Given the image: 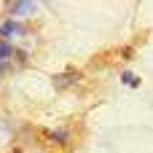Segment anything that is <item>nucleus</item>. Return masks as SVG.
<instances>
[{"label": "nucleus", "mask_w": 153, "mask_h": 153, "mask_svg": "<svg viewBox=\"0 0 153 153\" xmlns=\"http://www.w3.org/2000/svg\"><path fill=\"white\" fill-rule=\"evenodd\" d=\"M48 140H54V143H67V132H65V129H59V132H48Z\"/></svg>", "instance_id": "3"}, {"label": "nucleus", "mask_w": 153, "mask_h": 153, "mask_svg": "<svg viewBox=\"0 0 153 153\" xmlns=\"http://www.w3.org/2000/svg\"><path fill=\"white\" fill-rule=\"evenodd\" d=\"M11 54H13V46H11L8 40H0V62H3V59H8Z\"/></svg>", "instance_id": "2"}, {"label": "nucleus", "mask_w": 153, "mask_h": 153, "mask_svg": "<svg viewBox=\"0 0 153 153\" xmlns=\"http://www.w3.org/2000/svg\"><path fill=\"white\" fill-rule=\"evenodd\" d=\"M11 11L13 13H27V11H32V3H13Z\"/></svg>", "instance_id": "4"}, {"label": "nucleus", "mask_w": 153, "mask_h": 153, "mask_svg": "<svg viewBox=\"0 0 153 153\" xmlns=\"http://www.w3.org/2000/svg\"><path fill=\"white\" fill-rule=\"evenodd\" d=\"M16 153H19V151H16Z\"/></svg>", "instance_id": "7"}, {"label": "nucleus", "mask_w": 153, "mask_h": 153, "mask_svg": "<svg viewBox=\"0 0 153 153\" xmlns=\"http://www.w3.org/2000/svg\"><path fill=\"white\" fill-rule=\"evenodd\" d=\"M19 32H22L19 22H3V24H0V38H3V40L11 38V35H19Z\"/></svg>", "instance_id": "1"}, {"label": "nucleus", "mask_w": 153, "mask_h": 153, "mask_svg": "<svg viewBox=\"0 0 153 153\" xmlns=\"http://www.w3.org/2000/svg\"><path fill=\"white\" fill-rule=\"evenodd\" d=\"M75 78H78V73H70V75H62V78H59V81H54V83H56V86L62 89V86H67V83H73Z\"/></svg>", "instance_id": "5"}, {"label": "nucleus", "mask_w": 153, "mask_h": 153, "mask_svg": "<svg viewBox=\"0 0 153 153\" xmlns=\"http://www.w3.org/2000/svg\"><path fill=\"white\" fill-rule=\"evenodd\" d=\"M121 78H124V83H129V86H137V81H134V78H132V75H129V73H124V75H121Z\"/></svg>", "instance_id": "6"}]
</instances>
